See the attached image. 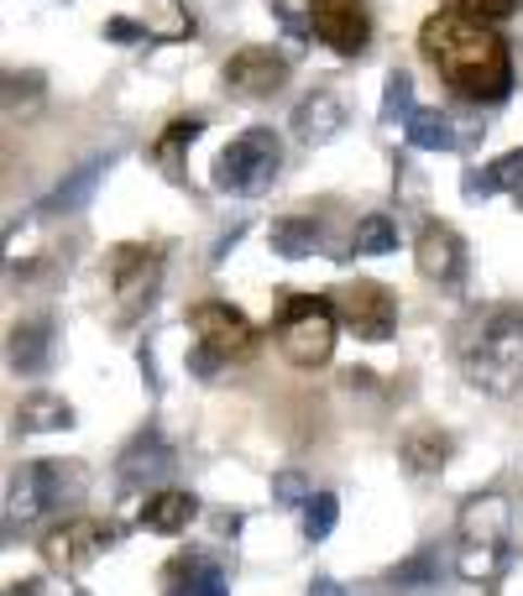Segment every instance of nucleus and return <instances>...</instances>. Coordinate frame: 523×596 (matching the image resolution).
<instances>
[{
    "instance_id": "nucleus-1",
    "label": "nucleus",
    "mask_w": 523,
    "mask_h": 596,
    "mask_svg": "<svg viewBox=\"0 0 523 596\" xmlns=\"http://www.w3.org/2000/svg\"><path fill=\"white\" fill-rule=\"evenodd\" d=\"M419 53L439 68V79L461 100L476 105H497L513 90V59L508 42L497 37L487 22L465 16V11H439L419 27Z\"/></svg>"
},
{
    "instance_id": "nucleus-37",
    "label": "nucleus",
    "mask_w": 523,
    "mask_h": 596,
    "mask_svg": "<svg viewBox=\"0 0 523 596\" xmlns=\"http://www.w3.org/2000/svg\"><path fill=\"white\" fill-rule=\"evenodd\" d=\"M11 596H37V581H27V586H11Z\"/></svg>"
},
{
    "instance_id": "nucleus-4",
    "label": "nucleus",
    "mask_w": 523,
    "mask_h": 596,
    "mask_svg": "<svg viewBox=\"0 0 523 596\" xmlns=\"http://www.w3.org/2000/svg\"><path fill=\"white\" fill-rule=\"evenodd\" d=\"M278 137L267 131V126H252V131H241L231 147L215 157V189H226V194H262L267 183L278 179Z\"/></svg>"
},
{
    "instance_id": "nucleus-6",
    "label": "nucleus",
    "mask_w": 523,
    "mask_h": 596,
    "mask_svg": "<svg viewBox=\"0 0 523 596\" xmlns=\"http://www.w3.org/2000/svg\"><path fill=\"white\" fill-rule=\"evenodd\" d=\"M335 314H341L361 340H387L393 325H398V303H393V294H387L382 283H372V277L346 283V288L335 294Z\"/></svg>"
},
{
    "instance_id": "nucleus-33",
    "label": "nucleus",
    "mask_w": 523,
    "mask_h": 596,
    "mask_svg": "<svg viewBox=\"0 0 523 596\" xmlns=\"http://www.w3.org/2000/svg\"><path fill=\"white\" fill-rule=\"evenodd\" d=\"M105 37H111V42H142L146 27H137L131 16H111V22H105Z\"/></svg>"
},
{
    "instance_id": "nucleus-23",
    "label": "nucleus",
    "mask_w": 523,
    "mask_h": 596,
    "mask_svg": "<svg viewBox=\"0 0 523 596\" xmlns=\"http://www.w3.org/2000/svg\"><path fill=\"white\" fill-rule=\"evenodd\" d=\"M404 461H408V471L430 477V471H439V466L450 461V440L435 435V429H419V435H408L404 440Z\"/></svg>"
},
{
    "instance_id": "nucleus-19",
    "label": "nucleus",
    "mask_w": 523,
    "mask_h": 596,
    "mask_svg": "<svg viewBox=\"0 0 523 596\" xmlns=\"http://www.w3.org/2000/svg\"><path fill=\"white\" fill-rule=\"evenodd\" d=\"M105 168H111V157H89L85 168H79V173H68V179L59 183V189H53V194H48V199H42V209H48V215H63V209H79L89 199V194H94V183L105 179Z\"/></svg>"
},
{
    "instance_id": "nucleus-14",
    "label": "nucleus",
    "mask_w": 523,
    "mask_h": 596,
    "mask_svg": "<svg viewBox=\"0 0 523 596\" xmlns=\"http://www.w3.org/2000/svg\"><path fill=\"white\" fill-rule=\"evenodd\" d=\"M200 518V497L194 492H152L142 503V529H152V534H183L189 523Z\"/></svg>"
},
{
    "instance_id": "nucleus-32",
    "label": "nucleus",
    "mask_w": 523,
    "mask_h": 596,
    "mask_svg": "<svg viewBox=\"0 0 523 596\" xmlns=\"http://www.w3.org/2000/svg\"><path fill=\"white\" fill-rule=\"evenodd\" d=\"M272 497L278 503H309L315 492H309V481L298 477V471H283V477H272Z\"/></svg>"
},
{
    "instance_id": "nucleus-12",
    "label": "nucleus",
    "mask_w": 523,
    "mask_h": 596,
    "mask_svg": "<svg viewBox=\"0 0 523 596\" xmlns=\"http://www.w3.org/2000/svg\"><path fill=\"white\" fill-rule=\"evenodd\" d=\"M413 257H419V272H424L430 283H439V288L461 283L465 246L450 225H424V231H419V246H413Z\"/></svg>"
},
{
    "instance_id": "nucleus-16",
    "label": "nucleus",
    "mask_w": 523,
    "mask_h": 596,
    "mask_svg": "<svg viewBox=\"0 0 523 596\" xmlns=\"http://www.w3.org/2000/svg\"><path fill=\"white\" fill-rule=\"evenodd\" d=\"M168 466H174V450L163 445L157 435H142V440H131V450L120 455V481H126V487H142V481L168 477Z\"/></svg>"
},
{
    "instance_id": "nucleus-29",
    "label": "nucleus",
    "mask_w": 523,
    "mask_h": 596,
    "mask_svg": "<svg viewBox=\"0 0 523 596\" xmlns=\"http://www.w3.org/2000/svg\"><path fill=\"white\" fill-rule=\"evenodd\" d=\"M200 131H204V120H200V116L174 120V126L163 131V142H157V163H163V168H178V152L189 147V142H194Z\"/></svg>"
},
{
    "instance_id": "nucleus-22",
    "label": "nucleus",
    "mask_w": 523,
    "mask_h": 596,
    "mask_svg": "<svg viewBox=\"0 0 523 596\" xmlns=\"http://www.w3.org/2000/svg\"><path fill=\"white\" fill-rule=\"evenodd\" d=\"M404 131H408V147H419V152L456 147V126H450V116H439V111H413Z\"/></svg>"
},
{
    "instance_id": "nucleus-36",
    "label": "nucleus",
    "mask_w": 523,
    "mask_h": 596,
    "mask_svg": "<svg viewBox=\"0 0 523 596\" xmlns=\"http://www.w3.org/2000/svg\"><path fill=\"white\" fill-rule=\"evenodd\" d=\"M309 596H346V592H341L335 581H315V586H309Z\"/></svg>"
},
{
    "instance_id": "nucleus-10",
    "label": "nucleus",
    "mask_w": 523,
    "mask_h": 596,
    "mask_svg": "<svg viewBox=\"0 0 523 596\" xmlns=\"http://www.w3.org/2000/svg\"><path fill=\"white\" fill-rule=\"evenodd\" d=\"M157 272H163V257L146 251V246H116L111 251V283H116L120 314H137L142 303H152Z\"/></svg>"
},
{
    "instance_id": "nucleus-30",
    "label": "nucleus",
    "mask_w": 523,
    "mask_h": 596,
    "mask_svg": "<svg viewBox=\"0 0 523 596\" xmlns=\"http://www.w3.org/2000/svg\"><path fill=\"white\" fill-rule=\"evenodd\" d=\"M430 581H435V560H430V555H413V560H404V566L387 575L393 592H419V586H430Z\"/></svg>"
},
{
    "instance_id": "nucleus-2",
    "label": "nucleus",
    "mask_w": 523,
    "mask_h": 596,
    "mask_svg": "<svg viewBox=\"0 0 523 596\" xmlns=\"http://www.w3.org/2000/svg\"><path fill=\"white\" fill-rule=\"evenodd\" d=\"M461 366L465 377L482 392H508L523 383V309L513 303H497V309H482L461 335Z\"/></svg>"
},
{
    "instance_id": "nucleus-7",
    "label": "nucleus",
    "mask_w": 523,
    "mask_h": 596,
    "mask_svg": "<svg viewBox=\"0 0 523 596\" xmlns=\"http://www.w3.org/2000/svg\"><path fill=\"white\" fill-rule=\"evenodd\" d=\"M189 329L200 335L204 351H215L220 361L246 357L252 340H257L252 320H246L241 309H231V303H194V309H189Z\"/></svg>"
},
{
    "instance_id": "nucleus-15",
    "label": "nucleus",
    "mask_w": 523,
    "mask_h": 596,
    "mask_svg": "<svg viewBox=\"0 0 523 596\" xmlns=\"http://www.w3.org/2000/svg\"><path fill=\"white\" fill-rule=\"evenodd\" d=\"M508 534V503L487 492V497H471L461 507V539L465 544H502Z\"/></svg>"
},
{
    "instance_id": "nucleus-25",
    "label": "nucleus",
    "mask_w": 523,
    "mask_h": 596,
    "mask_svg": "<svg viewBox=\"0 0 523 596\" xmlns=\"http://www.w3.org/2000/svg\"><path fill=\"white\" fill-rule=\"evenodd\" d=\"M393 246H398V225H393L387 215L356 220V251H361V257H387Z\"/></svg>"
},
{
    "instance_id": "nucleus-38",
    "label": "nucleus",
    "mask_w": 523,
    "mask_h": 596,
    "mask_svg": "<svg viewBox=\"0 0 523 596\" xmlns=\"http://www.w3.org/2000/svg\"><path fill=\"white\" fill-rule=\"evenodd\" d=\"M519 209H523V194H519Z\"/></svg>"
},
{
    "instance_id": "nucleus-28",
    "label": "nucleus",
    "mask_w": 523,
    "mask_h": 596,
    "mask_svg": "<svg viewBox=\"0 0 523 596\" xmlns=\"http://www.w3.org/2000/svg\"><path fill=\"white\" fill-rule=\"evenodd\" d=\"M419 105H413V79L408 74H387V90H382V120H404L408 126V116H413Z\"/></svg>"
},
{
    "instance_id": "nucleus-9",
    "label": "nucleus",
    "mask_w": 523,
    "mask_h": 596,
    "mask_svg": "<svg viewBox=\"0 0 523 596\" xmlns=\"http://www.w3.org/2000/svg\"><path fill=\"white\" fill-rule=\"evenodd\" d=\"M289 85V59L272 53V48H241L231 63H226V90L241 94V100H267Z\"/></svg>"
},
{
    "instance_id": "nucleus-3",
    "label": "nucleus",
    "mask_w": 523,
    "mask_h": 596,
    "mask_svg": "<svg viewBox=\"0 0 523 596\" xmlns=\"http://www.w3.org/2000/svg\"><path fill=\"white\" fill-rule=\"evenodd\" d=\"M278 346L293 366H324L335 351V303L330 298H289L278 320Z\"/></svg>"
},
{
    "instance_id": "nucleus-13",
    "label": "nucleus",
    "mask_w": 523,
    "mask_h": 596,
    "mask_svg": "<svg viewBox=\"0 0 523 596\" xmlns=\"http://www.w3.org/2000/svg\"><path fill=\"white\" fill-rule=\"evenodd\" d=\"M341 126H346V105H341L335 94H324V90L309 94V100H298V111H293V137L309 142V147L330 142Z\"/></svg>"
},
{
    "instance_id": "nucleus-11",
    "label": "nucleus",
    "mask_w": 523,
    "mask_h": 596,
    "mask_svg": "<svg viewBox=\"0 0 523 596\" xmlns=\"http://www.w3.org/2000/svg\"><path fill=\"white\" fill-rule=\"evenodd\" d=\"M63 497V466H53V461H31V466H22L16 477H11V492H5V518L16 523H27V518H37V513H48V507Z\"/></svg>"
},
{
    "instance_id": "nucleus-5",
    "label": "nucleus",
    "mask_w": 523,
    "mask_h": 596,
    "mask_svg": "<svg viewBox=\"0 0 523 596\" xmlns=\"http://www.w3.org/2000/svg\"><path fill=\"white\" fill-rule=\"evenodd\" d=\"M309 27L341 59L367 53V42H372V16H367L361 0H309Z\"/></svg>"
},
{
    "instance_id": "nucleus-35",
    "label": "nucleus",
    "mask_w": 523,
    "mask_h": 596,
    "mask_svg": "<svg viewBox=\"0 0 523 596\" xmlns=\"http://www.w3.org/2000/svg\"><path fill=\"white\" fill-rule=\"evenodd\" d=\"M231 241H241V225H231V231L220 236V246L209 251V262H226V257H231Z\"/></svg>"
},
{
    "instance_id": "nucleus-24",
    "label": "nucleus",
    "mask_w": 523,
    "mask_h": 596,
    "mask_svg": "<svg viewBox=\"0 0 523 596\" xmlns=\"http://www.w3.org/2000/svg\"><path fill=\"white\" fill-rule=\"evenodd\" d=\"M267 241H272L278 257H309L320 246V225L315 220H272Z\"/></svg>"
},
{
    "instance_id": "nucleus-18",
    "label": "nucleus",
    "mask_w": 523,
    "mask_h": 596,
    "mask_svg": "<svg viewBox=\"0 0 523 596\" xmlns=\"http://www.w3.org/2000/svg\"><path fill=\"white\" fill-rule=\"evenodd\" d=\"M68 424H74V409L63 398H53V392H31L16 409V429L22 435H53V429H68Z\"/></svg>"
},
{
    "instance_id": "nucleus-34",
    "label": "nucleus",
    "mask_w": 523,
    "mask_h": 596,
    "mask_svg": "<svg viewBox=\"0 0 523 596\" xmlns=\"http://www.w3.org/2000/svg\"><path fill=\"white\" fill-rule=\"evenodd\" d=\"M215 366H220V357H215V351H204V346H194V357H189V372H194V377H215Z\"/></svg>"
},
{
    "instance_id": "nucleus-20",
    "label": "nucleus",
    "mask_w": 523,
    "mask_h": 596,
    "mask_svg": "<svg viewBox=\"0 0 523 596\" xmlns=\"http://www.w3.org/2000/svg\"><path fill=\"white\" fill-rule=\"evenodd\" d=\"M48 340H53V329L42 325V320H31V325L11 329V372L37 377V372L48 366Z\"/></svg>"
},
{
    "instance_id": "nucleus-31",
    "label": "nucleus",
    "mask_w": 523,
    "mask_h": 596,
    "mask_svg": "<svg viewBox=\"0 0 523 596\" xmlns=\"http://www.w3.org/2000/svg\"><path fill=\"white\" fill-rule=\"evenodd\" d=\"M461 11L476 16V22H508L519 11V0H461Z\"/></svg>"
},
{
    "instance_id": "nucleus-8",
    "label": "nucleus",
    "mask_w": 523,
    "mask_h": 596,
    "mask_svg": "<svg viewBox=\"0 0 523 596\" xmlns=\"http://www.w3.org/2000/svg\"><path fill=\"white\" fill-rule=\"evenodd\" d=\"M111 544H116V529H105L94 518H68V523H59L53 534L42 539V560L53 570H85Z\"/></svg>"
},
{
    "instance_id": "nucleus-17",
    "label": "nucleus",
    "mask_w": 523,
    "mask_h": 596,
    "mask_svg": "<svg viewBox=\"0 0 523 596\" xmlns=\"http://www.w3.org/2000/svg\"><path fill=\"white\" fill-rule=\"evenodd\" d=\"M174 586H168V596H226V570L209 566V560H200V555H183V560H174Z\"/></svg>"
},
{
    "instance_id": "nucleus-26",
    "label": "nucleus",
    "mask_w": 523,
    "mask_h": 596,
    "mask_svg": "<svg viewBox=\"0 0 523 596\" xmlns=\"http://www.w3.org/2000/svg\"><path fill=\"white\" fill-rule=\"evenodd\" d=\"M335 518H341V503H335V492H315V497L304 503V534L320 544V539L335 534Z\"/></svg>"
},
{
    "instance_id": "nucleus-27",
    "label": "nucleus",
    "mask_w": 523,
    "mask_h": 596,
    "mask_svg": "<svg viewBox=\"0 0 523 596\" xmlns=\"http://www.w3.org/2000/svg\"><path fill=\"white\" fill-rule=\"evenodd\" d=\"M502 570V544H465L461 549V581H497Z\"/></svg>"
},
{
    "instance_id": "nucleus-21",
    "label": "nucleus",
    "mask_w": 523,
    "mask_h": 596,
    "mask_svg": "<svg viewBox=\"0 0 523 596\" xmlns=\"http://www.w3.org/2000/svg\"><path fill=\"white\" fill-rule=\"evenodd\" d=\"M465 194H523V147L502 152L487 173H465Z\"/></svg>"
}]
</instances>
